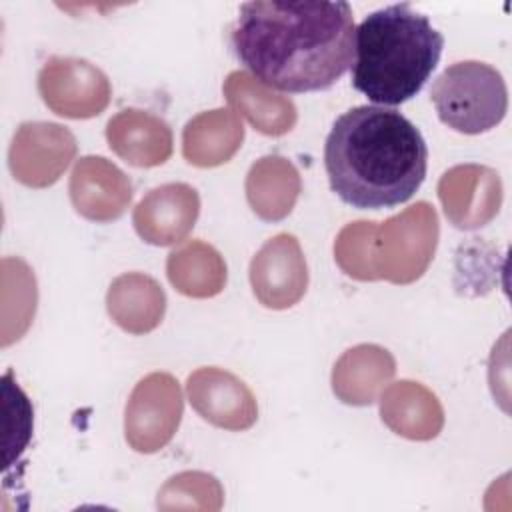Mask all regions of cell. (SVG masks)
Segmentation results:
<instances>
[{"label": "cell", "instance_id": "1", "mask_svg": "<svg viewBox=\"0 0 512 512\" xmlns=\"http://www.w3.org/2000/svg\"><path fill=\"white\" fill-rule=\"evenodd\" d=\"M348 2L256 0L238 10L236 58L264 86L302 94L334 86L354 62Z\"/></svg>", "mask_w": 512, "mask_h": 512}, {"label": "cell", "instance_id": "14", "mask_svg": "<svg viewBox=\"0 0 512 512\" xmlns=\"http://www.w3.org/2000/svg\"><path fill=\"white\" fill-rule=\"evenodd\" d=\"M106 138L120 158L140 168L164 164L172 154L168 124L142 110H122L110 118Z\"/></svg>", "mask_w": 512, "mask_h": 512}, {"label": "cell", "instance_id": "18", "mask_svg": "<svg viewBox=\"0 0 512 512\" xmlns=\"http://www.w3.org/2000/svg\"><path fill=\"white\" fill-rule=\"evenodd\" d=\"M228 102L262 134L280 136L292 130L296 108L292 100L270 92L262 82L246 72H232L224 82Z\"/></svg>", "mask_w": 512, "mask_h": 512}, {"label": "cell", "instance_id": "8", "mask_svg": "<svg viewBox=\"0 0 512 512\" xmlns=\"http://www.w3.org/2000/svg\"><path fill=\"white\" fill-rule=\"evenodd\" d=\"M76 154L74 136L54 122H24L10 144L14 178L32 188L54 184Z\"/></svg>", "mask_w": 512, "mask_h": 512}, {"label": "cell", "instance_id": "16", "mask_svg": "<svg viewBox=\"0 0 512 512\" xmlns=\"http://www.w3.org/2000/svg\"><path fill=\"white\" fill-rule=\"evenodd\" d=\"M380 414L396 434L410 440L434 438L444 422L438 398L410 380L396 382L382 394Z\"/></svg>", "mask_w": 512, "mask_h": 512}, {"label": "cell", "instance_id": "11", "mask_svg": "<svg viewBox=\"0 0 512 512\" xmlns=\"http://www.w3.org/2000/svg\"><path fill=\"white\" fill-rule=\"evenodd\" d=\"M186 390L192 408L214 426L244 430L258 418L252 392L226 370L200 368L188 376Z\"/></svg>", "mask_w": 512, "mask_h": 512}, {"label": "cell", "instance_id": "12", "mask_svg": "<svg viewBox=\"0 0 512 512\" xmlns=\"http://www.w3.org/2000/svg\"><path fill=\"white\" fill-rule=\"evenodd\" d=\"M70 198L78 214L96 222H110L124 214L132 200L126 174L102 156L80 158L70 176Z\"/></svg>", "mask_w": 512, "mask_h": 512}, {"label": "cell", "instance_id": "2", "mask_svg": "<svg viewBox=\"0 0 512 512\" xmlns=\"http://www.w3.org/2000/svg\"><path fill=\"white\" fill-rule=\"evenodd\" d=\"M332 192L358 210L394 208L422 186L428 146L398 110L356 106L336 118L324 144Z\"/></svg>", "mask_w": 512, "mask_h": 512}, {"label": "cell", "instance_id": "9", "mask_svg": "<svg viewBox=\"0 0 512 512\" xmlns=\"http://www.w3.org/2000/svg\"><path fill=\"white\" fill-rule=\"evenodd\" d=\"M250 284L254 296L274 310L290 308L306 292L308 270L300 244L292 234L270 238L250 264Z\"/></svg>", "mask_w": 512, "mask_h": 512}, {"label": "cell", "instance_id": "10", "mask_svg": "<svg viewBox=\"0 0 512 512\" xmlns=\"http://www.w3.org/2000/svg\"><path fill=\"white\" fill-rule=\"evenodd\" d=\"M438 196L448 220L462 230L484 226L498 212L502 186L498 172L484 166H454L440 178Z\"/></svg>", "mask_w": 512, "mask_h": 512}, {"label": "cell", "instance_id": "21", "mask_svg": "<svg viewBox=\"0 0 512 512\" xmlns=\"http://www.w3.org/2000/svg\"><path fill=\"white\" fill-rule=\"evenodd\" d=\"M168 278L178 292L194 298L218 294L226 284V264L220 254L200 242L192 240L168 256Z\"/></svg>", "mask_w": 512, "mask_h": 512}, {"label": "cell", "instance_id": "17", "mask_svg": "<svg viewBox=\"0 0 512 512\" xmlns=\"http://www.w3.org/2000/svg\"><path fill=\"white\" fill-rule=\"evenodd\" d=\"M106 304L108 314L120 328L132 334H144L162 322L166 298L154 278L132 272L110 284Z\"/></svg>", "mask_w": 512, "mask_h": 512}, {"label": "cell", "instance_id": "15", "mask_svg": "<svg viewBox=\"0 0 512 512\" xmlns=\"http://www.w3.org/2000/svg\"><path fill=\"white\" fill-rule=\"evenodd\" d=\"M394 358L374 344H360L342 354L334 364L332 390L352 406L372 404L378 390L392 378Z\"/></svg>", "mask_w": 512, "mask_h": 512}, {"label": "cell", "instance_id": "13", "mask_svg": "<svg viewBox=\"0 0 512 512\" xmlns=\"http://www.w3.org/2000/svg\"><path fill=\"white\" fill-rule=\"evenodd\" d=\"M200 212V198L188 184H164L150 190L134 210V228L148 244L180 242Z\"/></svg>", "mask_w": 512, "mask_h": 512}, {"label": "cell", "instance_id": "6", "mask_svg": "<svg viewBox=\"0 0 512 512\" xmlns=\"http://www.w3.org/2000/svg\"><path fill=\"white\" fill-rule=\"evenodd\" d=\"M182 416L178 382L164 372L142 378L126 404V440L138 452L160 450L176 432Z\"/></svg>", "mask_w": 512, "mask_h": 512}, {"label": "cell", "instance_id": "19", "mask_svg": "<svg viewBox=\"0 0 512 512\" xmlns=\"http://www.w3.org/2000/svg\"><path fill=\"white\" fill-rule=\"evenodd\" d=\"M244 128L238 116L230 110L218 108L202 112L190 120L182 136L184 158L194 166H218L228 162L242 146Z\"/></svg>", "mask_w": 512, "mask_h": 512}, {"label": "cell", "instance_id": "7", "mask_svg": "<svg viewBox=\"0 0 512 512\" xmlns=\"http://www.w3.org/2000/svg\"><path fill=\"white\" fill-rule=\"evenodd\" d=\"M44 104L66 118L98 116L110 100L106 74L84 58H50L38 74Z\"/></svg>", "mask_w": 512, "mask_h": 512}, {"label": "cell", "instance_id": "20", "mask_svg": "<svg viewBox=\"0 0 512 512\" xmlns=\"http://www.w3.org/2000/svg\"><path fill=\"white\" fill-rule=\"evenodd\" d=\"M298 194L300 176L286 158H260L248 172L246 196L262 220H282L288 216Z\"/></svg>", "mask_w": 512, "mask_h": 512}, {"label": "cell", "instance_id": "5", "mask_svg": "<svg viewBox=\"0 0 512 512\" xmlns=\"http://www.w3.org/2000/svg\"><path fill=\"white\" fill-rule=\"evenodd\" d=\"M438 242V218L428 202H418L402 214L374 222L368 264L372 280L386 278L408 284L424 274Z\"/></svg>", "mask_w": 512, "mask_h": 512}, {"label": "cell", "instance_id": "4", "mask_svg": "<svg viewBox=\"0 0 512 512\" xmlns=\"http://www.w3.org/2000/svg\"><path fill=\"white\" fill-rule=\"evenodd\" d=\"M430 100L438 118L460 134L488 132L502 122L508 110V90L502 74L478 60L448 66L434 80Z\"/></svg>", "mask_w": 512, "mask_h": 512}, {"label": "cell", "instance_id": "3", "mask_svg": "<svg viewBox=\"0 0 512 512\" xmlns=\"http://www.w3.org/2000/svg\"><path fill=\"white\" fill-rule=\"evenodd\" d=\"M442 48L444 36L410 4L374 10L354 32L352 86L370 102L404 104L430 80Z\"/></svg>", "mask_w": 512, "mask_h": 512}]
</instances>
